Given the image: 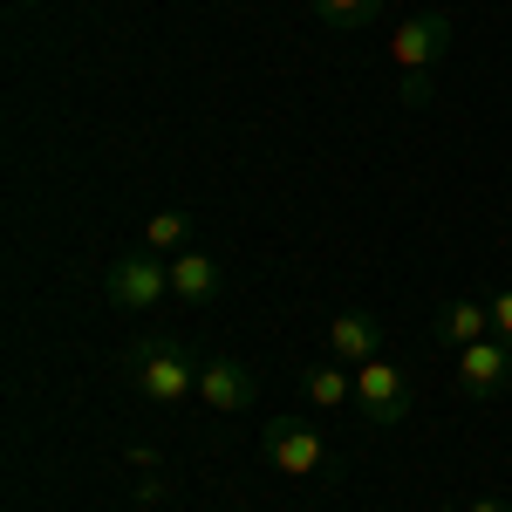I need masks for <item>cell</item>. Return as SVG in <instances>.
<instances>
[{
	"label": "cell",
	"mask_w": 512,
	"mask_h": 512,
	"mask_svg": "<svg viewBox=\"0 0 512 512\" xmlns=\"http://www.w3.org/2000/svg\"><path fill=\"white\" fill-rule=\"evenodd\" d=\"M198 362H205V355H198L192 342L151 328V335H137V342L123 349V383L144 396V403L171 410V403H185V396L198 390Z\"/></svg>",
	"instance_id": "1"
},
{
	"label": "cell",
	"mask_w": 512,
	"mask_h": 512,
	"mask_svg": "<svg viewBox=\"0 0 512 512\" xmlns=\"http://www.w3.org/2000/svg\"><path fill=\"white\" fill-rule=\"evenodd\" d=\"M451 55V14L444 7H424V14H410L390 41V62H396V82H403V103L410 110H424L431 103V69Z\"/></svg>",
	"instance_id": "2"
},
{
	"label": "cell",
	"mask_w": 512,
	"mask_h": 512,
	"mask_svg": "<svg viewBox=\"0 0 512 512\" xmlns=\"http://www.w3.org/2000/svg\"><path fill=\"white\" fill-rule=\"evenodd\" d=\"M103 301L123 308V315H151L171 301V260H158L151 246H130L103 267Z\"/></svg>",
	"instance_id": "3"
},
{
	"label": "cell",
	"mask_w": 512,
	"mask_h": 512,
	"mask_svg": "<svg viewBox=\"0 0 512 512\" xmlns=\"http://www.w3.org/2000/svg\"><path fill=\"white\" fill-rule=\"evenodd\" d=\"M198 403L212 410V417H246L253 403H260V376L239 362V355H205L198 362Z\"/></svg>",
	"instance_id": "4"
},
{
	"label": "cell",
	"mask_w": 512,
	"mask_h": 512,
	"mask_svg": "<svg viewBox=\"0 0 512 512\" xmlns=\"http://www.w3.org/2000/svg\"><path fill=\"white\" fill-rule=\"evenodd\" d=\"M267 465L280 478H321L328 472V437L308 417H274L267 424Z\"/></svg>",
	"instance_id": "5"
},
{
	"label": "cell",
	"mask_w": 512,
	"mask_h": 512,
	"mask_svg": "<svg viewBox=\"0 0 512 512\" xmlns=\"http://www.w3.org/2000/svg\"><path fill=\"white\" fill-rule=\"evenodd\" d=\"M355 410H362V424H376V431H390L410 417V383H403V369L396 362H362L355 369Z\"/></svg>",
	"instance_id": "6"
},
{
	"label": "cell",
	"mask_w": 512,
	"mask_h": 512,
	"mask_svg": "<svg viewBox=\"0 0 512 512\" xmlns=\"http://www.w3.org/2000/svg\"><path fill=\"white\" fill-rule=\"evenodd\" d=\"M512 383V342L485 335L472 349H458V390L465 396H499Z\"/></svg>",
	"instance_id": "7"
},
{
	"label": "cell",
	"mask_w": 512,
	"mask_h": 512,
	"mask_svg": "<svg viewBox=\"0 0 512 512\" xmlns=\"http://www.w3.org/2000/svg\"><path fill=\"white\" fill-rule=\"evenodd\" d=\"M383 355V321L376 315H328V362H342V369H362V362H376Z\"/></svg>",
	"instance_id": "8"
},
{
	"label": "cell",
	"mask_w": 512,
	"mask_h": 512,
	"mask_svg": "<svg viewBox=\"0 0 512 512\" xmlns=\"http://www.w3.org/2000/svg\"><path fill=\"white\" fill-rule=\"evenodd\" d=\"M219 287H226V267H219L205 246H185V253L171 260V301L205 308V301H219Z\"/></svg>",
	"instance_id": "9"
},
{
	"label": "cell",
	"mask_w": 512,
	"mask_h": 512,
	"mask_svg": "<svg viewBox=\"0 0 512 512\" xmlns=\"http://www.w3.org/2000/svg\"><path fill=\"white\" fill-rule=\"evenodd\" d=\"M301 396H308L315 410H349L355 403V369H342V362H308V369H301Z\"/></svg>",
	"instance_id": "10"
},
{
	"label": "cell",
	"mask_w": 512,
	"mask_h": 512,
	"mask_svg": "<svg viewBox=\"0 0 512 512\" xmlns=\"http://www.w3.org/2000/svg\"><path fill=\"white\" fill-rule=\"evenodd\" d=\"M137 246H151L158 260H178V253L192 246V212H185V205H164V212H151Z\"/></svg>",
	"instance_id": "11"
},
{
	"label": "cell",
	"mask_w": 512,
	"mask_h": 512,
	"mask_svg": "<svg viewBox=\"0 0 512 512\" xmlns=\"http://www.w3.org/2000/svg\"><path fill=\"white\" fill-rule=\"evenodd\" d=\"M437 335L451 342V349H472L492 335V301H451L444 315H437Z\"/></svg>",
	"instance_id": "12"
},
{
	"label": "cell",
	"mask_w": 512,
	"mask_h": 512,
	"mask_svg": "<svg viewBox=\"0 0 512 512\" xmlns=\"http://www.w3.org/2000/svg\"><path fill=\"white\" fill-rule=\"evenodd\" d=\"M383 7L390 0H315V14L328 28H369V21H383Z\"/></svg>",
	"instance_id": "13"
},
{
	"label": "cell",
	"mask_w": 512,
	"mask_h": 512,
	"mask_svg": "<svg viewBox=\"0 0 512 512\" xmlns=\"http://www.w3.org/2000/svg\"><path fill=\"white\" fill-rule=\"evenodd\" d=\"M492 335L512 342V287H506V294H492Z\"/></svg>",
	"instance_id": "14"
},
{
	"label": "cell",
	"mask_w": 512,
	"mask_h": 512,
	"mask_svg": "<svg viewBox=\"0 0 512 512\" xmlns=\"http://www.w3.org/2000/svg\"><path fill=\"white\" fill-rule=\"evenodd\" d=\"M164 499H171V485H164L158 472H151V478H137V506H164Z\"/></svg>",
	"instance_id": "15"
},
{
	"label": "cell",
	"mask_w": 512,
	"mask_h": 512,
	"mask_svg": "<svg viewBox=\"0 0 512 512\" xmlns=\"http://www.w3.org/2000/svg\"><path fill=\"white\" fill-rule=\"evenodd\" d=\"M465 512H512V506H499V499H472Z\"/></svg>",
	"instance_id": "16"
},
{
	"label": "cell",
	"mask_w": 512,
	"mask_h": 512,
	"mask_svg": "<svg viewBox=\"0 0 512 512\" xmlns=\"http://www.w3.org/2000/svg\"><path fill=\"white\" fill-rule=\"evenodd\" d=\"M7 7H41V0H7Z\"/></svg>",
	"instance_id": "17"
},
{
	"label": "cell",
	"mask_w": 512,
	"mask_h": 512,
	"mask_svg": "<svg viewBox=\"0 0 512 512\" xmlns=\"http://www.w3.org/2000/svg\"><path fill=\"white\" fill-rule=\"evenodd\" d=\"M437 512H465V506H437Z\"/></svg>",
	"instance_id": "18"
}]
</instances>
